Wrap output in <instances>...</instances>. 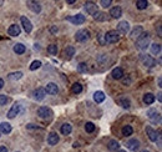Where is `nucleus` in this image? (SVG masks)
I'll list each match as a JSON object with an SVG mask.
<instances>
[{"mask_svg": "<svg viewBox=\"0 0 162 152\" xmlns=\"http://www.w3.org/2000/svg\"><path fill=\"white\" fill-rule=\"evenodd\" d=\"M150 45V34L149 32H142L141 35L136 39V46L140 50H146Z\"/></svg>", "mask_w": 162, "mask_h": 152, "instance_id": "1", "label": "nucleus"}, {"mask_svg": "<svg viewBox=\"0 0 162 152\" xmlns=\"http://www.w3.org/2000/svg\"><path fill=\"white\" fill-rule=\"evenodd\" d=\"M105 38V43H109V44H115L120 40V35L116 30H110L104 35Z\"/></svg>", "mask_w": 162, "mask_h": 152, "instance_id": "2", "label": "nucleus"}, {"mask_svg": "<svg viewBox=\"0 0 162 152\" xmlns=\"http://www.w3.org/2000/svg\"><path fill=\"white\" fill-rule=\"evenodd\" d=\"M89 39H90V32L86 29L79 30L76 32V35H75V40L79 41V43H85V41H87Z\"/></svg>", "mask_w": 162, "mask_h": 152, "instance_id": "3", "label": "nucleus"}, {"mask_svg": "<svg viewBox=\"0 0 162 152\" xmlns=\"http://www.w3.org/2000/svg\"><path fill=\"white\" fill-rule=\"evenodd\" d=\"M66 20L70 23H72L74 25H81L85 23L86 18H85V15H82V14H77V15H74V16H69Z\"/></svg>", "mask_w": 162, "mask_h": 152, "instance_id": "4", "label": "nucleus"}, {"mask_svg": "<svg viewBox=\"0 0 162 152\" xmlns=\"http://www.w3.org/2000/svg\"><path fill=\"white\" fill-rule=\"evenodd\" d=\"M38 115H39L40 119L46 120V119H50V117L53 116V111H51V110L49 108V107L43 106V107H39V110H38Z\"/></svg>", "mask_w": 162, "mask_h": 152, "instance_id": "5", "label": "nucleus"}, {"mask_svg": "<svg viewBox=\"0 0 162 152\" xmlns=\"http://www.w3.org/2000/svg\"><path fill=\"white\" fill-rule=\"evenodd\" d=\"M20 21H21V25H23V27H24L25 32L30 34V32L33 31V25H31V21H30V20L27 19L26 16H21V18H20Z\"/></svg>", "mask_w": 162, "mask_h": 152, "instance_id": "6", "label": "nucleus"}, {"mask_svg": "<svg viewBox=\"0 0 162 152\" xmlns=\"http://www.w3.org/2000/svg\"><path fill=\"white\" fill-rule=\"evenodd\" d=\"M84 8H85L86 13L90 14V15H94V14L97 11V5L92 1H86L85 5H84Z\"/></svg>", "mask_w": 162, "mask_h": 152, "instance_id": "7", "label": "nucleus"}, {"mask_svg": "<svg viewBox=\"0 0 162 152\" xmlns=\"http://www.w3.org/2000/svg\"><path fill=\"white\" fill-rule=\"evenodd\" d=\"M45 90V94H49V95H56L59 92V87L56 84H54V82H50V84L46 85V89Z\"/></svg>", "mask_w": 162, "mask_h": 152, "instance_id": "8", "label": "nucleus"}, {"mask_svg": "<svg viewBox=\"0 0 162 152\" xmlns=\"http://www.w3.org/2000/svg\"><path fill=\"white\" fill-rule=\"evenodd\" d=\"M126 147H127L129 150H131V151H137L138 147H140V141L136 140V139H131V140H129L127 142H126Z\"/></svg>", "mask_w": 162, "mask_h": 152, "instance_id": "9", "label": "nucleus"}, {"mask_svg": "<svg viewBox=\"0 0 162 152\" xmlns=\"http://www.w3.org/2000/svg\"><path fill=\"white\" fill-rule=\"evenodd\" d=\"M20 32H21V29H20L19 25H15V24L10 25L9 29H8V34L10 36H19Z\"/></svg>", "mask_w": 162, "mask_h": 152, "instance_id": "10", "label": "nucleus"}, {"mask_svg": "<svg viewBox=\"0 0 162 152\" xmlns=\"http://www.w3.org/2000/svg\"><path fill=\"white\" fill-rule=\"evenodd\" d=\"M19 112H20V105L18 102H15L13 105V107L9 110V112H8V117L9 119H14L16 115H19Z\"/></svg>", "mask_w": 162, "mask_h": 152, "instance_id": "11", "label": "nucleus"}, {"mask_svg": "<svg viewBox=\"0 0 162 152\" xmlns=\"http://www.w3.org/2000/svg\"><path fill=\"white\" fill-rule=\"evenodd\" d=\"M26 5H27V8H29L31 11L36 13V14H39V13L41 11V5H40V3H38V1H27Z\"/></svg>", "mask_w": 162, "mask_h": 152, "instance_id": "12", "label": "nucleus"}, {"mask_svg": "<svg viewBox=\"0 0 162 152\" xmlns=\"http://www.w3.org/2000/svg\"><path fill=\"white\" fill-rule=\"evenodd\" d=\"M142 63L147 67H152V66L156 65V60L152 59L150 55H145V56H142Z\"/></svg>", "mask_w": 162, "mask_h": 152, "instance_id": "13", "label": "nucleus"}, {"mask_svg": "<svg viewBox=\"0 0 162 152\" xmlns=\"http://www.w3.org/2000/svg\"><path fill=\"white\" fill-rule=\"evenodd\" d=\"M110 15H111L112 19L121 18V15H122V9L120 8V6H114V8L110 10Z\"/></svg>", "mask_w": 162, "mask_h": 152, "instance_id": "14", "label": "nucleus"}, {"mask_svg": "<svg viewBox=\"0 0 162 152\" xmlns=\"http://www.w3.org/2000/svg\"><path fill=\"white\" fill-rule=\"evenodd\" d=\"M44 97H45V90L43 87H39V89H36L34 91V99L36 101L44 100Z\"/></svg>", "mask_w": 162, "mask_h": 152, "instance_id": "15", "label": "nucleus"}, {"mask_svg": "<svg viewBox=\"0 0 162 152\" xmlns=\"http://www.w3.org/2000/svg\"><path fill=\"white\" fill-rule=\"evenodd\" d=\"M130 30V24L127 21H121L118 23L117 25V32H122V34H126Z\"/></svg>", "mask_w": 162, "mask_h": 152, "instance_id": "16", "label": "nucleus"}, {"mask_svg": "<svg viewBox=\"0 0 162 152\" xmlns=\"http://www.w3.org/2000/svg\"><path fill=\"white\" fill-rule=\"evenodd\" d=\"M59 142V135L56 132H50L47 136V143L51 145V146H54V145H56Z\"/></svg>", "mask_w": 162, "mask_h": 152, "instance_id": "17", "label": "nucleus"}, {"mask_svg": "<svg viewBox=\"0 0 162 152\" xmlns=\"http://www.w3.org/2000/svg\"><path fill=\"white\" fill-rule=\"evenodd\" d=\"M146 132H147V135H149V139H150L152 142H156V141H157L158 135H157V132H156V131H155L153 128H151L150 126L146 127Z\"/></svg>", "mask_w": 162, "mask_h": 152, "instance_id": "18", "label": "nucleus"}, {"mask_svg": "<svg viewBox=\"0 0 162 152\" xmlns=\"http://www.w3.org/2000/svg\"><path fill=\"white\" fill-rule=\"evenodd\" d=\"M111 75H112V77H114L115 80H120V79H122V76H124L125 74H124V70H122L121 67H116V69H114V70H112Z\"/></svg>", "mask_w": 162, "mask_h": 152, "instance_id": "19", "label": "nucleus"}, {"mask_svg": "<svg viewBox=\"0 0 162 152\" xmlns=\"http://www.w3.org/2000/svg\"><path fill=\"white\" fill-rule=\"evenodd\" d=\"M64 55H65V59L66 60H71L72 56L75 55V49H74V46H67L65 51H64Z\"/></svg>", "mask_w": 162, "mask_h": 152, "instance_id": "20", "label": "nucleus"}, {"mask_svg": "<svg viewBox=\"0 0 162 152\" xmlns=\"http://www.w3.org/2000/svg\"><path fill=\"white\" fill-rule=\"evenodd\" d=\"M94 19L96 20V21H105V20H107V18H106V14L105 13H102V11H96L95 14H94Z\"/></svg>", "mask_w": 162, "mask_h": 152, "instance_id": "21", "label": "nucleus"}, {"mask_svg": "<svg viewBox=\"0 0 162 152\" xmlns=\"http://www.w3.org/2000/svg\"><path fill=\"white\" fill-rule=\"evenodd\" d=\"M155 101V95L151 94V92H147L144 95V102L146 103V105H151V103H153Z\"/></svg>", "mask_w": 162, "mask_h": 152, "instance_id": "22", "label": "nucleus"}, {"mask_svg": "<svg viewBox=\"0 0 162 152\" xmlns=\"http://www.w3.org/2000/svg\"><path fill=\"white\" fill-rule=\"evenodd\" d=\"M0 132L10 134V132H11V125H10V123H8V122L0 123Z\"/></svg>", "mask_w": 162, "mask_h": 152, "instance_id": "23", "label": "nucleus"}, {"mask_svg": "<svg viewBox=\"0 0 162 152\" xmlns=\"http://www.w3.org/2000/svg\"><path fill=\"white\" fill-rule=\"evenodd\" d=\"M105 94L102 92V91H96L95 94H94V100H95V102H97V103H101L104 100H105Z\"/></svg>", "mask_w": 162, "mask_h": 152, "instance_id": "24", "label": "nucleus"}, {"mask_svg": "<svg viewBox=\"0 0 162 152\" xmlns=\"http://www.w3.org/2000/svg\"><path fill=\"white\" fill-rule=\"evenodd\" d=\"M144 32V29L141 26H137V27H135L132 31H131V39H137L141 34Z\"/></svg>", "mask_w": 162, "mask_h": 152, "instance_id": "25", "label": "nucleus"}, {"mask_svg": "<svg viewBox=\"0 0 162 152\" xmlns=\"http://www.w3.org/2000/svg\"><path fill=\"white\" fill-rule=\"evenodd\" d=\"M107 148H109L110 151H117V150L120 148V143H118L116 140H111V141H109V143H107Z\"/></svg>", "mask_w": 162, "mask_h": 152, "instance_id": "26", "label": "nucleus"}, {"mask_svg": "<svg viewBox=\"0 0 162 152\" xmlns=\"http://www.w3.org/2000/svg\"><path fill=\"white\" fill-rule=\"evenodd\" d=\"M25 45L23 44H16V45H14V52H15L16 55H21L25 52Z\"/></svg>", "mask_w": 162, "mask_h": 152, "instance_id": "27", "label": "nucleus"}, {"mask_svg": "<svg viewBox=\"0 0 162 152\" xmlns=\"http://www.w3.org/2000/svg\"><path fill=\"white\" fill-rule=\"evenodd\" d=\"M71 131H72V127L71 125H69V123H64V125L61 126V134L62 135H70L71 134Z\"/></svg>", "mask_w": 162, "mask_h": 152, "instance_id": "28", "label": "nucleus"}, {"mask_svg": "<svg viewBox=\"0 0 162 152\" xmlns=\"http://www.w3.org/2000/svg\"><path fill=\"white\" fill-rule=\"evenodd\" d=\"M147 6H149V1H146V0H137L136 1V8L140 10L146 9Z\"/></svg>", "mask_w": 162, "mask_h": 152, "instance_id": "29", "label": "nucleus"}, {"mask_svg": "<svg viewBox=\"0 0 162 152\" xmlns=\"http://www.w3.org/2000/svg\"><path fill=\"white\" fill-rule=\"evenodd\" d=\"M21 76H23V72L18 71V72H11V74H9L8 77H9V80H11V81H15V80L21 79Z\"/></svg>", "mask_w": 162, "mask_h": 152, "instance_id": "30", "label": "nucleus"}, {"mask_svg": "<svg viewBox=\"0 0 162 152\" xmlns=\"http://www.w3.org/2000/svg\"><path fill=\"white\" fill-rule=\"evenodd\" d=\"M133 134V128L130 125H126L122 127V135L124 136H131Z\"/></svg>", "mask_w": 162, "mask_h": 152, "instance_id": "31", "label": "nucleus"}, {"mask_svg": "<svg viewBox=\"0 0 162 152\" xmlns=\"http://www.w3.org/2000/svg\"><path fill=\"white\" fill-rule=\"evenodd\" d=\"M71 91L74 94H80L82 91V85L79 84V82H75V84L72 85V87H71Z\"/></svg>", "mask_w": 162, "mask_h": 152, "instance_id": "32", "label": "nucleus"}, {"mask_svg": "<svg viewBox=\"0 0 162 152\" xmlns=\"http://www.w3.org/2000/svg\"><path fill=\"white\" fill-rule=\"evenodd\" d=\"M151 52L153 55H158L161 52V45L160 44H152L151 45Z\"/></svg>", "mask_w": 162, "mask_h": 152, "instance_id": "33", "label": "nucleus"}, {"mask_svg": "<svg viewBox=\"0 0 162 152\" xmlns=\"http://www.w3.org/2000/svg\"><path fill=\"white\" fill-rule=\"evenodd\" d=\"M40 67H41V61L35 60V61H33V64L30 65V70L35 71V70H38V69H40Z\"/></svg>", "mask_w": 162, "mask_h": 152, "instance_id": "34", "label": "nucleus"}, {"mask_svg": "<svg viewBox=\"0 0 162 152\" xmlns=\"http://www.w3.org/2000/svg\"><path fill=\"white\" fill-rule=\"evenodd\" d=\"M85 131H86V132H89V134L94 132V131H95V125H94L92 122H86V125H85Z\"/></svg>", "mask_w": 162, "mask_h": 152, "instance_id": "35", "label": "nucleus"}, {"mask_svg": "<svg viewBox=\"0 0 162 152\" xmlns=\"http://www.w3.org/2000/svg\"><path fill=\"white\" fill-rule=\"evenodd\" d=\"M47 51L50 52L51 55H56V54H58V46H56L55 44L49 45V46H47Z\"/></svg>", "mask_w": 162, "mask_h": 152, "instance_id": "36", "label": "nucleus"}, {"mask_svg": "<svg viewBox=\"0 0 162 152\" xmlns=\"http://www.w3.org/2000/svg\"><path fill=\"white\" fill-rule=\"evenodd\" d=\"M77 71L79 72H86L87 71V65L85 63H80L77 65Z\"/></svg>", "mask_w": 162, "mask_h": 152, "instance_id": "37", "label": "nucleus"}, {"mask_svg": "<svg viewBox=\"0 0 162 152\" xmlns=\"http://www.w3.org/2000/svg\"><path fill=\"white\" fill-rule=\"evenodd\" d=\"M120 103H121L122 107H125V108H129L130 105H131V102H130L129 99H121V100H120Z\"/></svg>", "mask_w": 162, "mask_h": 152, "instance_id": "38", "label": "nucleus"}, {"mask_svg": "<svg viewBox=\"0 0 162 152\" xmlns=\"http://www.w3.org/2000/svg\"><path fill=\"white\" fill-rule=\"evenodd\" d=\"M100 4H101L102 8H109V6L111 5V0H101Z\"/></svg>", "mask_w": 162, "mask_h": 152, "instance_id": "39", "label": "nucleus"}, {"mask_svg": "<svg viewBox=\"0 0 162 152\" xmlns=\"http://www.w3.org/2000/svg\"><path fill=\"white\" fill-rule=\"evenodd\" d=\"M6 102H8V97H6L5 95H0V106L5 105Z\"/></svg>", "mask_w": 162, "mask_h": 152, "instance_id": "40", "label": "nucleus"}, {"mask_svg": "<svg viewBox=\"0 0 162 152\" xmlns=\"http://www.w3.org/2000/svg\"><path fill=\"white\" fill-rule=\"evenodd\" d=\"M98 40H100V43L104 45L105 44V38H104V34L102 32H100V35H98Z\"/></svg>", "mask_w": 162, "mask_h": 152, "instance_id": "41", "label": "nucleus"}, {"mask_svg": "<svg viewBox=\"0 0 162 152\" xmlns=\"http://www.w3.org/2000/svg\"><path fill=\"white\" fill-rule=\"evenodd\" d=\"M124 85H130L131 84V79L130 77H127V79H124Z\"/></svg>", "mask_w": 162, "mask_h": 152, "instance_id": "42", "label": "nucleus"}, {"mask_svg": "<svg viewBox=\"0 0 162 152\" xmlns=\"http://www.w3.org/2000/svg\"><path fill=\"white\" fill-rule=\"evenodd\" d=\"M0 152H8V148L5 146H0Z\"/></svg>", "mask_w": 162, "mask_h": 152, "instance_id": "43", "label": "nucleus"}, {"mask_svg": "<svg viewBox=\"0 0 162 152\" xmlns=\"http://www.w3.org/2000/svg\"><path fill=\"white\" fill-rule=\"evenodd\" d=\"M4 87V80L3 79H0V90H1Z\"/></svg>", "mask_w": 162, "mask_h": 152, "instance_id": "44", "label": "nucleus"}, {"mask_svg": "<svg viewBox=\"0 0 162 152\" xmlns=\"http://www.w3.org/2000/svg\"><path fill=\"white\" fill-rule=\"evenodd\" d=\"M158 86H160V87L162 86V80H161V77H158Z\"/></svg>", "mask_w": 162, "mask_h": 152, "instance_id": "45", "label": "nucleus"}, {"mask_svg": "<svg viewBox=\"0 0 162 152\" xmlns=\"http://www.w3.org/2000/svg\"><path fill=\"white\" fill-rule=\"evenodd\" d=\"M157 99H158V101H161V100H162V97H161V92H158V94H157Z\"/></svg>", "mask_w": 162, "mask_h": 152, "instance_id": "46", "label": "nucleus"}, {"mask_svg": "<svg viewBox=\"0 0 162 152\" xmlns=\"http://www.w3.org/2000/svg\"><path fill=\"white\" fill-rule=\"evenodd\" d=\"M51 31H53V32H56V31H58V27H51Z\"/></svg>", "mask_w": 162, "mask_h": 152, "instance_id": "47", "label": "nucleus"}, {"mask_svg": "<svg viewBox=\"0 0 162 152\" xmlns=\"http://www.w3.org/2000/svg\"><path fill=\"white\" fill-rule=\"evenodd\" d=\"M72 146H74V147H79V146H80V145H79V143H76V142H75V143L72 145Z\"/></svg>", "mask_w": 162, "mask_h": 152, "instance_id": "48", "label": "nucleus"}, {"mask_svg": "<svg viewBox=\"0 0 162 152\" xmlns=\"http://www.w3.org/2000/svg\"><path fill=\"white\" fill-rule=\"evenodd\" d=\"M75 1H74V0H69V1H67V4H74Z\"/></svg>", "mask_w": 162, "mask_h": 152, "instance_id": "49", "label": "nucleus"}, {"mask_svg": "<svg viewBox=\"0 0 162 152\" xmlns=\"http://www.w3.org/2000/svg\"><path fill=\"white\" fill-rule=\"evenodd\" d=\"M117 152H126V151H124V150H118Z\"/></svg>", "mask_w": 162, "mask_h": 152, "instance_id": "50", "label": "nucleus"}, {"mask_svg": "<svg viewBox=\"0 0 162 152\" xmlns=\"http://www.w3.org/2000/svg\"><path fill=\"white\" fill-rule=\"evenodd\" d=\"M0 5H3V1H1V0H0Z\"/></svg>", "mask_w": 162, "mask_h": 152, "instance_id": "51", "label": "nucleus"}, {"mask_svg": "<svg viewBox=\"0 0 162 152\" xmlns=\"http://www.w3.org/2000/svg\"><path fill=\"white\" fill-rule=\"evenodd\" d=\"M142 152H149V151H146V150H145V151H142Z\"/></svg>", "mask_w": 162, "mask_h": 152, "instance_id": "52", "label": "nucleus"}, {"mask_svg": "<svg viewBox=\"0 0 162 152\" xmlns=\"http://www.w3.org/2000/svg\"><path fill=\"white\" fill-rule=\"evenodd\" d=\"M0 134H1V132H0ZM0 136H1V135H0Z\"/></svg>", "mask_w": 162, "mask_h": 152, "instance_id": "53", "label": "nucleus"}]
</instances>
